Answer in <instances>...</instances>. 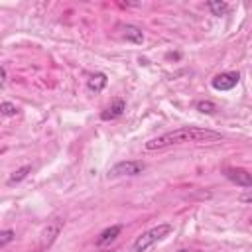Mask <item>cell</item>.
I'll return each mask as SVG.
<instances>
[{
	"mask_svg": "<svg viewBox=\"0 0 252 252\" xmlns=\"http://www.w3.org/2000/svg\"><path fill=\"white\" fill-rule=\"evenodd\" d=\"M207 8L211 10L213 16H224L228 12V4L222 2V0H213V2H207Z\"/></svg>",
	"mask_w": 252,
	"mask_h": 252,
	"instance_id": "obj_12",
	"label": "cell"
},
{
	"mask_svg": "<svg viewBox=\"0 0 252 252\" xmlns=\"http://www.w3.org/2000/svg\"><path fill=\"white\" fill-rule=\"evenodd\" d=\"M250 220H252V219H250Z\"/></svg>",
	"mask_w": 252,
	"mask_h": 252,
	"instance_id": "obj_20",
	"label": "cell"
},
{
	"mask_svg": "<svg viewBox=\"0 0 252 252\" xmlns=\"http://www.w3.org/2000/svg\"><path fill=\"white\" fill-rule=\"evenodd\" d=\"M146 167L144 161L140 159H126V161H118L114 163L110 169H108V175L110 177H120V175H138L142 173Z\"/></svg>",
	"mask_w": 252,
	"mask_h": 252,
	"instance_id": "obj_3",
	"label": "cell"
},
{
	"mask_svg": "<svg viewBox=\"0 0 252 252\" xmlns=\"http://www.w3.org/2000/svg\"><path fill=\"white\" fill-rule=\"evenodd\" d=\"M238 81H240L238 71H224V73L215 75L213 81H211V85L217 91H230V89H234L238 85Z\"/></svg>",
	"mask_w": 252,
	"mask_h": 252,
	"instance_id": "obj_5",
	"label": "cell"
},
{
	"mask_svg": "<svg viewBox=\"0 0 252 252\" xmlns=\"http://www.w3.org/2000/svg\"><path fill=\"white\" fill-rule=\"evenodd\" d=\"M169 232H171V224H167V222L148 228L146 232H142V234L134 240L132 252H146L148 248H152L154 244H158L159 240H163L165 236H169Z\"/></svg>",
	"mask_w": 252,
	"mask_h": 252,
	"instance_id": "obj_2",
	"label": "cell"
},
{
	"mask_svg": "<svg viewBox=\"0 0 252 252\" xmlns=\"http://www.w3.org/2000/svg\"><path fill=\"white\" fill-rule=\"evenodd\" d=\"M0 112H2L4 116H16L18 108H16V104H14V102H8V100H4V102L0 104Z\"/></svg>",
	"mask_w": 252,
	"mask_h": 252,
	"instance_id": "obj_14",
	"label": "cell"
},
{
	"mask_svg": "<svg viewBox=\"0 0 252 252\" xmlns=\"http://www.w3.org/2000/svg\"><path fill=\"white\" fill-rule=\"evenodd\" d=\"M179 252H185V250H179Z\"/></svg>",
	"mask_w": 252,
	"mask_h": 252,
	"instance_id": "obj_18",
	"label": "cell"
},
{
	"mask_svg": "<svg viewBox=\"0 0 252 252\" xmlns=\"http://www.w3.org/2000/svg\"><path fill=\"white\" fill-rule=\"evenodd\" d=\"M108 252H112V250H108Z\"/></svg>",
	"mask_w": 252,
	"mask_h": 252,
	"instance_id": "obj_19",
	"label": "cell"
},
{
	"mask_svg": "<svg viewBox=\"0 0 252 252\" xmlns=\"http://www.w3.org/2000/svg\"><path fill=\"white\" fill-rule=\"evenodd\" d=\"M122 35H124L128 41H132V43H142V41H144V32H142V28H138V26H134V24L122 26Z\"/></svg>",
	"mask_w": 252,
	"mask_h": 252,
	"instance_id": "obj_9",
	"label": "cell"
},
{
	"mask_svg": "<svg viewBox=\"0 0 252 252\" xmlns=\"http://www.w3.org/2000/svg\"><path fill=\"white\" fill-rule=\"evenodd\" d=\"M0 75H2V87L6 85V81H8V73H6V67H2L0 69Z\"/></svg>",
	"mask_w": 252,
	"mask_h": 252,
	"instance_id": "obj_17",
	"label": "cell"
},
{
	"mask_svg": "<svg viewBox=\"0 0 252 252\" xmlns=\"http://www.w3.org/2000/svg\"><path fill=\"white\" fill-rule=\"evenodd\" d=\"M32 173V165H22V167H18L10 177H8V181H6V185H16V183H20V181H24L28 175Z\"/></svg>",
	"mask_w": 252,
	"mask_h": 252,
	"instance_id": "obj_11",
	"label": "cell"
},
{
	"mask_svg": "<svg viewBox=\"0 0 252 252\" xmlns=\"http://www.w3.org/2000/svg\"><path fill=\"white\" fill-rule=\"evenodd\" d=\"M238 201H240V203H252V189H248L246 193H242V195L238 197Z\"/></svg>",
	"mask_w": 252,
	"mask_h": 252,
	"instance_id": "obj_16",
	"label": "cell"
},
{
	"mask_svg": "<svg viewBox=\"0 0 252 252\" xmlns=\"http://www.w3.org/2000/svg\"><path fill=\"white\" fill-rule=\"evenodd\" d=\"M61 228H63V220H61V219H53L51 222H47V226H45V228L41 230V234H39V250L49 248V246L55 242V238L59 236Z\"/></svg>",
	"mask_w": 252,
	"mask_h": 252,
	"instance_id": "obj_4",
	"label": "cell"
},
{
	"mask_svg": "<svg viewBox=\"0 0 252 252\" xmlns=\"http://www.w3.org/2000/svg\"><path fill=\"white\" fill-rule=\"evenodd\" d=\"M120 232H122V226H120V224H112V226L104 228V230L98 234V238H96V246H106V244H110L112 240H116V238L120 236Z\"/></svg>",
	"mask_w": 252,
	"mask_h": 252,
	"instance_id": "obj_8",
	"label": "cell"
},
{
	"mask_svg": "<svg viewBox=\"0 0 252 252\" xmlns=\"http://www.w3.org/2000/svg\"><path fill=\"white\" fill-rule=\"evenodd\" d=\"M106 83H108V77H106L104 73H94V75L89 77L87 87H89V91H93V93H100V91L106 87Z\"/></svg>",
	"mask_w": 252,
	"mask_h": 252,
	"instance_id": "obj_10",
	"label": "cell"
},
{
	"mask_svg": "<svg viewBox=\"0 0 252 252\" xmlns=\"http://www.w3.org/2000/svg\"><path fill=\"white\" fill-rule=\"evenodd\" d=\"M14 238H16V232H14L12 228H6V230H2V232H0V246L4 248V246H6L8 242H12Z\"/></svg>",
	"mask_w": 252,
	"mask_h": 252,
	"instance_id": "obj_15",
	"label": "cell"
},
{
	"mask_svg": "<svg viewBox=\"0 0 252 252\" xmlns=\"http://www.w3.org/2000/svg\"><path fill=\"white\" fill-rule=\"evenodd\" d=\"M195 108H197L199 112H203V114H213V112L217 110V104H215L213 100H197V102H195Z\"/></svg>",
	"mask_w": 252,
	"mask_h": 252,
	"instance_id": "obj_13",
	"label": "cell"
},
{
	"mask_svg": "<svg viewBox=\"0 0 252 252\" xmlns=\"http://www.w3.org/2000/svg\"><path fill=\"white\" fill-rule=\"evenodd\" d=\"M222 173H224V177H226L228 181H232L234 185L252 189V173H250V171H246V169H242V167H226Z\"/></svg>",
	"mask_w": 252,
	"mask_h": 252,
	"instance_id": "obj_6",
	"label": "cell"
},
{
	"mask_svg": "<svg viewBox=\"0 0 252 252\" xmlns=\"http://www.w3.org/2000/svg\"><path fill=\"white\" fill-rule=\"evenodd\" d=\"M222 134L209 130V128H197V126H185V128H177L171 132H163L152 140H148L144 146L146 150H163L169 146H177V144H211V142H220Z\"/></svg>",
	"mask_w": 252,
	"mask_h": 252,
	"instance_id": "obj_1",
	"label": "cell"
},
{
	"mask_svg": "<svg viewBox=\"0 0 252 252\" xmlns=\"http://www.w3.org/2000/svg\"><path fill=\"white\" fill-rule=\"evenodd\" d=\"M124 110H126V100H124V98H114V100L100 112V118H102V120H114V118L122 116Z\"/></svg>",
	"mask_w": 252,
	"mask_h": 252,
	"instance_id": "obj_7",
	"label": "cell"
}]
</instances>
